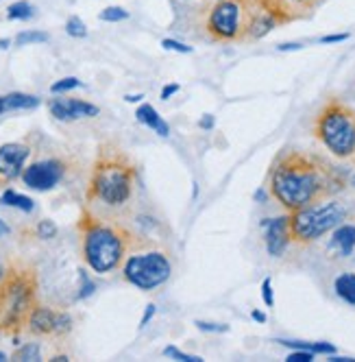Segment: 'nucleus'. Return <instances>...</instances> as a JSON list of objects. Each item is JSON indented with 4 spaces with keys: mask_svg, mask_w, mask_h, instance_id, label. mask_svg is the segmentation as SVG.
Returning a JSON list of instances; mask_svg holds the SVG:
<instances>
[{
    "mask_svg": "<svg viewBox=\"0 0 355 362\" xmlns=\"http://www.w3.org/2000/svg\"><path fill=\"white\" fill-rule=\"evenodd\" d=\"M251 317L255 319L258 323H266V315H264V313H260V310H253V313H251Z\"/></svg>",
    "mask_w": 355,
    "mask_h": 362,
    "instance_id": "obj_38",
    "label": "nucleus"
},
{
    "mask_svg": "<svg viewBox=\"0 0 355 362\" xmlns=\"http://www.w3.org/2000/svg\"><path fill=\"white\" fill-rule=\"evenodd\" d=\"M334 291L342 301L355 305V273H340L334 281Z\"/></svg>",
    "mask_w": 355,
    "mask_h": 362,
    "instance_id": "obj_18",
    "label": "nucleus"
},
{
    "mask_svg": "<svg viewBox=\"0 0 355 362\" xmlns=\"http://www.w3.org/2000/svg\"><path fill=\"white\" fill-rule=\"evenodd\" d=\"M122 275L131 286H136L140 291H155L170 279L172 262H170V257L160 249L131 253L124 262Z\"/></svg>",
    "mask_w": 355,
    "mask_h": 362,
    "instance_id": "obj_7",
    "label": "nucleus"
},
{
    "mask_svg": "<svg viewBox=\"0 0 355 362\" xmlns=\"http://www.w3.org/2000/svg\"><path fill=\"white\" fill-rule=\"evenodd\" d=\"M66 33L70 35V37H85L88 35V27H85V22L79 18V16H72V18H68V22H66Z\"/></svg>",
    "mask_w": 355,
    "mask_h": 362,
    "instance_id": "obj_22",
    "label": "nucleus"
},
{
    "mask_svg": "<svg viewBox=\"0 0 355 362\" xmlns=\"http://www.w3.org/2000/svg\"><path fill=\"white\" fill-rule=\"evenodd\" d=\"M286 347H292V349H308L312 354H336V347L332 343H303V341H277Z\"/></svg>",
    "mask_w": 355,
    "mask_h": 362,
    "instance_id": "obj_20",
    "label": "nucleus"
},
{
    "mask_svg": "<svg viewBox=\"0 0 355 362\" xmlns=\"http://www.w3.org/2000/svg\"><path fill=\"white\" fill-rule=\"evenodd\" d=\"M194 325L200 332H212V334H224L229 332V325L227 323H212V321H194Z\"/></svg>",
    "mask_w": 355,
    "mask_h": 362,
    "instance_id": "obj_27",
    "label": "nucleus"
},
{
    "mask_svg": "<svg viewBox=\"0 0 355 362\" xmlns=\"http://www.w3.org/2000/svg\"><path fill=\"white\" fill-rule=\"evenodd\" d=\"M353 186H355V177H353Z\"/></svg>",
    "mask_w": 355,
    "mask_h": 362,
    "instance_id": "obj_47",
    "label": "nucleus"
},
{
    "mask_svg": "<svg viewBox=\"0 0 355 362\" xmlns=\"http://www.w3.org/2000/svg\"><path fill=\"white\" fill-rule=\"evenodd\" d=\"M94 291H96L94 281H90V277H88V275L81 271V291H79V299H85V297H90Z\"/></svg>",
    "mask_w": 355,
    "mask_h": 362,
    "instance_id": "obj_32",
    "label": "nucleus"
},
{
    "mask_svg": "<svg viewBox=\"0 0 355 362\" xmlns=\"http://www.w3.org/2000/svg\"><path fill=\"white\" fill-rule=\"evenodd\" d=\"M344 216H347V210L336 201L314 203L303 210L290 212L292 240L299 245H310L323 238L325 234H329V231H334L338 225H342Z\"/></svg>",
    "mask_w": 355,
    "mask_h": 362,
    "instance_id": "obj_5",
    "label": "nucleus"
},
{
    "mask_svg": "<svg viewBox=\"0 0 355 362\" xmlns=\"http://www.w3.org/2000/svg\"><path fill=\"white\" fill-rule=\"evenodd\" d=\"M0 203L9 205V208H16V210H22V212H33V208H35V201L31 197H24L16 190H5L3 197H0Z\"/></svg>",
    "mask_w": 355,
    "mask_h": 362,
    "instance_id": "obj_19",
    "label": "nucleus"
},
{
    "mask_svg": "<svg viewBox=\"0 0 355 362\" xmlns=\"http://www.w3.org/2000/svg\"><path fill=\"white\" fill-rule=\"evenodd\" d=\"M262 227L266 229L264 240H266V251L272 257H282L292 243L290 234V216H277V218H266L262 221Z\"/></svg>",
    "mask_w": 355,
    "mask_h": 362,
    "instance_id": "obj_12",
    "label": "nucleus"
},
{
    "mask_svg": "<svg viewBox=\"0 0 355 362\" xmlns=\"http://www.w3.org/2000/svg\"><path fill=\"white\" fill-rule=\"evenodd\" d=\"M136 118L138 122H142L144 127L148 129H153V132L162 138H168L170 136V124L157 114V110L153 105H148V103H144V105H140L136 110Z\"/></svg>",
    "mask_w": 355,
    "mask_h": 362,
    "instance_id": "obj_16",
    "label": "nucleus"
},
{
    "mask_svg": "<svg viewBox=\"0 0 355 362\" xmlns=\"http://www.w3.org/2000/svg\"><path fill=\"white\" fill-rule=\"evenodd\" d=\"M3 275H5V269H3V264H0V279H3Z\"/></svg>",
    "mask_w": 355,
    "mask_h": 362,
    "instance_id": "obj_45",
    "label": "nucleus"
},
{
    "mask_svg": "<svg viewBox=\"0 0 355 362\" xmlns=\"http://www.w3.org/2000/svg\"><path fill=\"white\" fill-rule=\"evenodd\" d=\"M40 105V98L33 94H22V92H11L0 96V116L7 112H18V110H35Z\"/></svg>",
    "mask_w": 355,
    "mask_h": 362,
    "instance_id": "obj_17",
    "label": "nucleus"
},
{
    "mask_svg": "<svg viewBox=\"0 0 355 362\" xmlns=\"http://www.w3.org/2000/svg\"><path fill=\"white\" fill-rule=\"evenodd\" d=\"M162 46H164L166 50H174V53H183V55H190V53H192V46H186V44L176 42V40H170V37L162 40Z\"/></svg>",
    "mask_w": 355,
    "mask_h": 362,
    "instance_id": "obj_30",
    "label": "nucleus"
},
{
    "mask_svg": "<svg viewBox=\"0 0 355 362\" xmlns=\"http://www.w3.org/2000/svg\"><path fill=\"white\" fill-rule=\"evenodd\" d=\"M246 5L244 0H216L207 16V31L214 40L231 42L244 35Z\"/></svg>",
    "mask_w": 355,
    "mask_h": 362,
    "instance_id": "obj_8",
    "label": "nucleus"
},
{
    "mask_svg": "<svg viewBox=\"0 0 355 362\" xmlns=\"http://www.w3.org/2000/svg\"><path fill=\"white\" fill-rule=\"evenodd\" d=\"M31 148L22 142H7L0 146V184H9V181L22 177L24 162L29 160Z\"/></svg>",
    "mask_w": 355,
    "mask_h": 362,
    "instance_id": "obj_11",
    "label": "nucleus"
},
{
    "mask_svg": "<svg viewBox=\"0 0 355 362\" xmlns=\"http://www.w3.org/2000/svg\"><path fill=\"white\" fill-rule=\"evenodd\" d=\"M35 295V277L31 271H11L0 288V325L5 329H16L24 321H29L33 310Z\"/></svg>",
    "mask_w": 355,
    "mask_h": 362,
    "instance_id": "obj_6",
    "label": "nucleus"
},
{
    "mask_svg": "<svg viewBox=\"0 0 355 362\" xmlns=\"http://www.w3.org/2000/svg\"><path fill=\"white\" fill-rule=\"evenodd\" d=\"M142 98H144L142 94H126V96H124L126 103H138V100H142Z\"/></svg>",
    "mask_w": 355,
    "mask_h": 362,
    "instance_id": "obj_41",
    "label": "nucleus"
},
{
    "mask_svg": "<svg viewBox=\"0 0 355 362\" xmlns=\"http://www.w3.org/2000/svg\"><path fill=\"white\" fill-rule=\"evenodd\" d=\"M48 110L57 120H64V122L94 118L100 114L96 105H92L88 100H79V98H53L48 103Z\"/></svg>",
    "mask_w": 355,
    "mask_h": 362,
    "instance_id": "obj_13",
    "label": "nucleus"
},
{
    "mask_svg": "<svg viewBox=\"0 0 355 362\" xmlns=\"http://www.w3.org/2000/svg\"><path fill=\"white\" fill-rule=\"evenodd\" d=\"M33 5L27 3V0H18V3H13L9 9H7V18L9 20H29L33 18Z\"/></svg>",
    "mask_w": 355,
    "mask_h": 362,
    "instance_id": "obj_21",
    "label": "nucleus"
},
{
    "mask_svg": "<svg viewBox=\"0 0 355 362\" xmlns=\"http://www.w3.org/2000/svg\"><path fill=\"white\" fill-rule=\"evenodd\" d=\"M136 168L120 153H103L94 166L90 197L105 205H124L133 194Z\"/></svg>",
    "mask_w": 355,
    "mask_h": 362,
    "instance_id": "obj_2",
    "label": "nucleus"
},
{
    "mask_svg": "<svg viewBox=\"0 0 355 362\" xmlns=\"http://www.w3.org/2000/svg\"><path fill=\"white\" fill-rule=\"evenodd\" d=\"M349 40V33H338V35H325L320 37V44H338V42H344Z\"/></svg>",
    "mask_w": 355,
    "mask_h": 362,
    "instance_id": "obj_35",
    "label": "nucleus"
},
{
    "mask_svg": "<svg viewBox=\"0 0 355 362\" xmlns=\"http://www.w3.org/2000/svg\"><path fill=\"white\" fill-rule=\"evenodd\" d=\"M299 48H303V46L301 44H282V46H279L282 53H286V50H299Z\"/></svg>",
    "mask_w": 355,
    "mask_h": 362,
    "instance_id": "obj_39",
    "label": "nucleus"
},
{
    "mask_svg": "<svg viewBox=\"0 0 355 362\" xmlns=\"http://www.w3.org/2000/svg\"><path fill=\"white\" fill-rule=\"evenodd\" d=\"M268 188L279 205H284L288 212H296L320 203L338 186L329 166L310 155L290 151L275 162Z\"/></svg>",
    "mask_w": 355,
    "mask_h": 362,
    "instance_id": "obj_1",
    "label": "nucleus"
},
{
    "mask_svg": "<svg viewBox=\"0 0 355 362\" xmlns=\"http://www.w3.org/2000/svg\"><path fill=\"white\" fill-rule=\"evenodd\" d=\"M164 356L174 358V360H179V362H203V358L192 356V354H183V351H179L176 347H166V349H164Z\"/></svg>",
    "mask_w": 355,
    "mask_h": 362,
    "instance_id": "obj_28",
    "label": "nucleus"
},
{
    "mask_svg": "<svg viewBox=\"0 0 355 362\" xmlns=\"http://www.w3.org/2000/svg\"><path fill=\"white\" fill-rule=\"evenodd\" d=\"M198 127L205 129V132H210V129H214V116L212 114H205L200 120H198Z\"/></svg>",
    "mask_w": 355,
    "mask_h": 362,
    "instance_id": "obj_36",
    "label": "nucleus"
},
{
    "mask_svg": "<svg viewBox=\"0 0 355 362\" xmlns=\"http://www.w3.org/2000/svg\"><path fill=\"white\" fill-rule=\"evenodd\" d=\"M9 44H11L9 40H0V48H9Z\"/></svg>",
    "mask_w": 355,
    "mask_h": 362,
    "instance_id": "obj_42",
    "label": "nucleus"
},
{
    "mask_svg": "<svg viewBox=\"0 0 355 362\" xmlns=\"http://www.w3.org/2000/svg\"><path fill=\"white\" fill-rule=\"evenodd\" d=\"M129 18V11L122 9V7H107L100 11V20L103 22H122Z\"/></svg>",
    "mask_w": 355,
    "mask_h": 362,
    "instance_id": "obj_26",
    "label": "nucleus"
},
{
    "mask_svg": "<svg viewBox=\"0 0 355 362\" xmlns=\"http://www.w3.org/2000/svg\"><path fill=\"white\" fill-rule=\"evenodd\" d=\"M74 88H81V81L77 79V76H66V79H59V81H55L53 86H50V92L64 94V92H70Z\"/></svg>",
    "mask_w": 355,
    "mask_h": 362,
    "instance_id": "obj_24",
    "label": "nucleus"
},
{
    "mask_svg": "<svg viewBox=\"0 0 355 362\" xmlns=\"http://www.w3.org/2000/svg\"><path fill=\"white\" fill-rule=\"evenodd\" d=\"M42 354H40V345L37 343H29V345H24L20 347L16 354H13V360H40Z\"/></svg>",
    "mask_w": 355,
    "mask_h": 362,
    "instance_id": "obj_25",
    "label": "nucleus"
},
{
    "mask_svg": "<svg viewBox=\"0 0 355 362\" xmlns=\"http://www.w3.org/2000/svg\"><path fill=\"white\" fill-rule=\"evenodd\" d=\"M262 299H264V305L266 308H272L275 305V293H272V281H270V277H266L262 281Z\"/></svg>",
    "mask_w": 355,
    "mask_h": 362,
    "instance_id": "obj_31",
    "label": "nucleus"
},
{
    "mask_svg": "<svg viewBox=\"0 0 355 362\" xmlns=\"http://www.w3.org/2000/svg\"><path fill=\"white\" fill-rule=\"evenodd\" d=\"M29 329L33 334H66L70 332L72 327V319L70 315L66 313H55V310H50L46 305H37L31 310V315H29Z\"/></svg>",
    "mask_w": 355,
    "mask_h": 362,
    "instance_id": "obj_10",
    "label": "nucleus"
},
{
    "mask_svg": "<svg viewBox=\"0 0 355 362\" xmlns=\"http://www.w3.org/2000/svg\"><path fill=\"white\" fill-rule=\"evenodd\" d=\"M264 197H266V194H264V190H260V192L255 194V199H258V201H264Z\"/></svg>",
    "mask_w": 355,
    "mask_h": 362,
    "instance_id": "obj_43",
    "label": "nucleus"
},
{
    "mask_svg": "<svg viewBox=\"0 0 355 362\" xmlns=\"http://www.w3.org/2000/svg\"><path fill=\"white\" fill-rule=\"evenodd\" d=\"M9 231H11V229H9V225H7V223H5L3 218H0V238H3V236H7Z\"/></svg>",
    "mask_w": 355,
    "mask_h": 362,
    "instance_id": "obj_40",
    "label": "nucleus"
},
{
    "mask_svg": "<svg viewBox=\"0 0 355 362\" xmlns=\"http://www.w3.org/2000/svg\"><path fill=\"white\" fill-rule=\"evenodd\" d=\"M37 234H40V238H44V240H50V238H55L57 236V225L53 223V221H42L40 225H37Z\"/></svg>",
    "mask_w": 355,
    "mask_h": 362,
    "instance_id": "obj_29",
    "label": "nucleus"
},
{
    "mask_svg": "<svg viewBox=\"0 0 355 362\" xmlns=\"http://www.w3.org/2000/svg\"><path fill=\"white\" fill-rule=\"evenodd\" d=\"M124 251L126 238L118 227L98 221L83 227V257L94 273L105 275L114 271L122 262Z\"/></svg>",
    "mask_w": 355,
    "mask_h": 362,
    "instance_id": "obj_4",
    "label": "nucleus"
},
{
    "mask_svg": "<svg viewBox=\"0 0 355 362\" xmlns=\"http://www.w3.org/2000/svg\"><path fill=\"white\" fill-rule=\"evenodd\" d=\"M53 360H55V362H59V360H61V362H66V360H68V356H55Z\"/></svg>",
    "mask_w": 355,
    "mask_h": 362,
    "instance_id": "obj_44",
    "label": "nucleus"
},
{
    "mask_svg": "<svg viewBox=\"0 0 355 362\" xmlns=\"http://www.w3.org/2000/svg\"><path fill=\"white\" fill-rule=\"evenodd\" d=\"M262 3L277 16L279 22H288L314 9L318 0H262Z\"/></svg>",
    "mask_w": 355,
    "mask_h": 362,
    "instance_id": "obj_14",
    "label": "nucleus"
},
{
    "mask_svg": "<svg viewBox=\"0 0 355 362\" xmlns=\"http://www.w3.org/2000/svg\"><path fill=\"white\" fill-rule=\"evenodd\" d=\"M64 173H66V166L61 160H42V162L31 164L29 168H24L22 181H24V186H29L31 190L46 192V190H53L59 184Z\"/></svg>",
    "mask_w": 355,
    "mask_h": 362,
    "instance_id": "obj_9",
    "label": "nucleus"
},
{
    "mask_svg": "<svg viewBox=\"0 0 355 362\" xmlns=\"http://www.w3.org/2000/svg\"><path fill=\"white\" fill-rule=\"evenodd\" d=\"M176 92H179V86H176V83H172V86H166L164 90H162V98L164 100H168L172 94H176Z\"/></svg>",
    "mask_w": 355,
    "mask_h": 362,
    "instance_id": "obj_37",
    "label": "nucleus"
},
{
    "mask_svg": "<svg viewBox=\"0 0 355 362\" xmlns=\"http://www.w3.org/2000/svg\"><path fill=\"white\" fill-rule=\"evenodd\" d=\"M329 249L336 251L340 257H349L355 251V225H349V223L338 225L332 234Z\"/></svg>",
    "mask_w": 355,
    "mask_h": 362,
    "instance_id": "obj_15",
    "label": "nucleus"
},
{
    "mask_svg": "<svg viewBox=\"0 0 355 362\" xmlns=\"http://www.w3.org/2000/svg\"><path fill=\"white\" fill-rule=\"evenodd\" d=\"M314 136L336 158H355V112L338 100H329L316 116Z\"/></svg>",
    "mask_w": 355,
    "mask_h": 362,
    "instance_id": "obj_3",
    "label": "nucleus"
},
{
    "mask_svg": "<svg viewBox=\"0 0 355 362\" xmlns=\"http://www.w3.org/2000/svg\"><path fill=\"white\" fill-rule=\"evenodd\" d=\"M155 313H157V308L150 303V305H146V310H144V317H142V321H140V327H146L148 325V321L155 317Z\"/></svg>",
    "mask_w": 355,
    "mask_h": 362,
    "instance_id": "obj_34",
    "label": "nucleus"
},
{
    "mask_svg": "<svg viewBox=\"0 0 355 362\" xmlns=\"http://www.w3.org/2000/svg\"><path fill=\"white\" fill-rule=\"evenodd\" d=\"M0 360H7V356H5L3 351H0Z\"/></svg>",
    "mask_w": 355,
    "mask_h": 362,
    "instance_id": "obj_46",
    "label": "nucleus"
},
{
    "mask_svg": "<svg viewBox=\"0 0 355 362\" xmlns=\"http://www.w3.org/2000/svg\"><path fill=\"white\" fill-rule=\"evenodd\" d=\"M42 42H48V35H46L44 31H22V33H18V37H16V44H18V46L42 44Z\"/></svg>",
    "mask_w": 355,
    "mask_h": 362,
    "instance_id": "obj_23",
    "label": "nucleus"
},
{
    "mask_svg": "<svg viewBox=\"0 0 355 362\" xmlns=\"http://www.w3.org/2000/svg\"><path fill=\"white\" fill-rule=\"evenodd\" d=\"M286 360L288 362H310V360H314V354L308 349H294Z\"/></svg>",
    "mask_w": 355,
    "mask_h": 362,
    "instance_id": "obj_33",
    "label": "nucleus"
}]
</instances>
